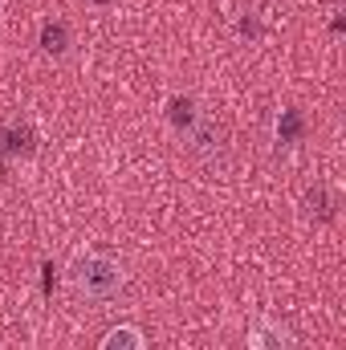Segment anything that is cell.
<instances>
[{"label": "cell", "instance_id": "1", "mask_svg": "<svg viewBox=\"0 0 346 350\" xmlns=\"http://www.w3.org/2000/svg\"><path fill=\"white\" fill-rule=\"evenodd\" d=\"M74 289L90 301H110L122 289V265L114 257H102V253H86L74 265Z\"/></svg>", "mask_w": 346, "mask_h": 350}, {"label": "cell", "instance_id": "2", "mask_svg": "<svg viewBox=\"0 0 346 350\" xmlns=\"http://www.w3.org/2000/svg\"><path fill=\"white\" fill-rule=\"evenodd\" d=\"M249 350H293V338H289L277 322L257 318L253 330H249Z\"/></svg>", "mask_w": 346, "mask_h": 350}, {"label": "cell", "instance_id": "3", "mask_svg": "<svg viewBox=\"0 0 346 350\" xmlns=\"http://www.w3.org/2000/svg\"><path fill=\"white\" fill-rule=\"evenodd\" d=\"M33 131L29 126H0V155L8 159H21V155H33Z\"/></svg>", "mask_w": 346, "mask_h": 350}, {"label": "cell", "instance_id": "4", "mask_svg": "<svg viewBox=\"0 0 346 350\" xmlns=\"http://www.w3.org/2000/svg\"><path fill=\"white\" fill-rule=\"evenodd\" d=\"M41 49H45L49 57H62V53L70 49V25H66V21H45V25H41Z\"/></svg>", "mask_w": 346, "mask_h": 350}, {"label": "cell", "instance_id": "5", "mask_svg": "<svg viewBox=\"0 0 346 350\" xmlns=\"http://www.w3.org/2000/svg\"><path fill=\"white\" fill-rule=\"evenodd\" d=\"M168 122H172L179 135H187V131L200 122V110H196V102H191V98H172V102H168Z\"/></svg>", "mask_w": 346, "mask_h": 350}, {"label": "cell", "instance_id": "6", "mask_svg": "<svg viewBox=\"0 0 346 350\" xmlns=\"http://www.w3.org/2000/svg\"><path fill=\"white\" fill-rule=\"evenodd\" d=\"M98 350H143V334H139L135 326H114V330L102 338Z\"/></svg>", "mask_w": 346, "mask_h": 350}, {"label": "cell", "instance_id": "7", "mask_svg": "<svg viewBox=\"0 0 346 350\" xmlns=\"http://www.w3.org/2000/svg\"><path fill=\"white\" fill-rule=\"evenodd\" d=\"M302 139V114L297 110H281L277 118V143H297Z\"/></svg>", "mask_w": 346, "mask_h": 350}, {"label": "cell", "instance_id": "8", "mask_svg": "<svg viewBox=\"0 0 346 350\" xmlns=\"http://www.w3.org/2000/svg\"><path fill=\"white\" fill-rule=\"evenodd\" d=\"M306 204H310V212H314V216H322V220H326V216H334V200H330V191H326V187H314V191L306 196Z\"/></svg>", "mask_w": 346, "mask_h": 350}, {"label": "cell", "instance_id": "9", "mask_svg": "<svg viewBox=\"0 0 346 350\" xmlns=\"http://www.w3.org/2000/svg\"><path fill=\"white\" fill-rule=\"evenodd\" d=\"M94 4H110V0H94Z\"/></svg>", "mask_w": 346, "mask_h": 350}]
</instances>
